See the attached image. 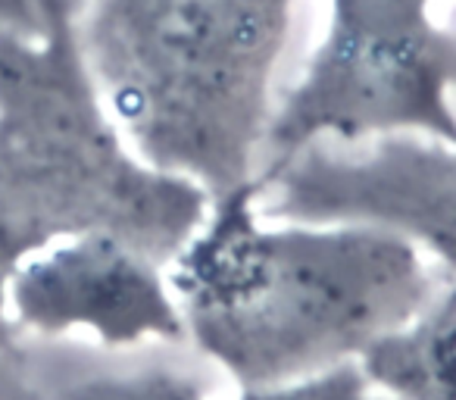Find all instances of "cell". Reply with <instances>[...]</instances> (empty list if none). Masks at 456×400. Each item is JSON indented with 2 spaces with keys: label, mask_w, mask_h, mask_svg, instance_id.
Masks as SVG:
<instances>
[{
  "label": "cell",
  "mask_w": 456,
  "mask_h": 400,
  "mask_svg": "<svg viewBox=\"0 0 456 400\" xmlns=\"http://www.w3.org/2000/svg\"><path fill=\"white\" fill-rule=\"evenodd\" d=\"M166 275L184 338L238 388L362 363L437 285L425 257L394 235L266 216L256 178L209 197Z\"/></svg>",
  "instance_id": "6da1fadb"
},
{
  "label": "cell",
  "mask_w": 456,
  "mask_h": 400,
  "mask_svg": "<svg viewBox=\"0 0 456 400\" xmlns=\"http://www.w3.org/2000/svg\"><path fill=\"white\" fill-rule=\"evenodd\" d=\"M207 204L194 182L144 163L107 113L76 0H41L35 32L0 29V347H20L4 294L35 250L110 232L169 263Z\"/></svg>",
  "instance_id": "7a4b0ae2"
},
{
  "label": "cell",
  "mask_w": 456,
  "mask_h": 400,
  "mask_svg": "<svg viewBox=\"0 0 456 400\" xmlns=\"http://www.w3.org/2000/svg\"><path fill=\"white\" fill-rule=\"evenodd\" d=\"M294 7L297 0H85L78 45L132 151L219 197L260 172Z\"/></svg>",
  "instance_id": "3957f363"
},
{
  "label": "cell",
  "mask_w": 456,
  "mask_h": 400,
  "mask_svg": "<svg viewBox=\"0 0 456 400\" xmlns=\"http://www.w3.org/2000/svg\"><path fill=\"white\" fill-rule=\"evenodd\" d=\"M394 132L456 144V26L444 0H329L316 51L275 101L263 166L316 141Z\"/></svg>",
  "instance_id": "277c9868"
},
{
  "label": "cell",
  "mask_w": 456,
  "mask_h": 400,
  "mask_svg": "<svg viewBox=\"0 0 456 400\" xmlns=\"http://www.w3.org/2000/svg\"><path fill=\"white\" fill-rule=\"evenodd\" d=\"M273 219L341 223L412 244L456 275V144L394 132L360 144H316L256 172Z\"/></svg>",
  "instance_id": "5b68a950"
},
{
  "label": "cell",
  "mask_w": 456,
  "mask_h": 400,
  "mask_svg": "<svg viewBox=\"0 0 456 400\" xmlns=\"http://www.w3.org/2000/svg\"><path fill=\"white\" fill-rule=\"evenodd\" d=\"M13 338L82 335L103 347L184 341L166 263L110 232L60 238L13 269L4 294Z\"/></svg>",
  "instance_id": "8992f818"
},
{
  "label": "cell",
  "mask_w": 456,
  "mask_h": 400,
  "mask_svg": "<svg viewBox=\"0 0 456 400\" xmlns=\"http://www.w3.org/2000/svg\"><path fill=\"white\" fill-rule=\"evenodd\" d=\"M360 366L394 400H456V275Z\"/></svg>",
  "instance_id": "52a82bcc"
},
{
  "label": "cell",
  "mask_w": 456,
  "mask_h": 400,
  "mask_svg": "<svg viewBox=\"0 0 456 400\" xmlns=\"http://www.w3.org/2000/svg\"><path fill=\"white\" fill-rule=\"evenodd\" d=\"M57 400H213L200 381L172 366H144L116 375H91L69 385ZM235 400H394L366 375L360 363L322 375L269 388H238Z\"/></svg>",
  "instance_id": "ba28073f"
},
{
  "label": "cell",
  "mask_w": 456,
  "mask_h": 400,
  "mask_svg": "<svg viewBox=\"0 0 456 400\" xmlns=\"http://www.w3.org/2000/svg\"><path fill=\"white\" fill-rule=\"evenodd\" d=\"M0 400H57L32 379L20 347H0Z\"/></svg>",
  "instance_id": "9c48e42d"
},
{
  "label": "cell",
  "mask_w": 456,
  "mask_h": 400,
  "mask_svg": "<svg viewBox=\"0 0 456 400\" xmlns=\"http://www.w3.org/2000/svg\"><path fill=\"white\" fill-rule=\"evenodd\" d=\"M41 26V0H0V29L35 32Z\"/></svg>",
  "instance_id": "30bf717a"
}]
</instances>
